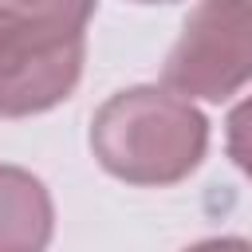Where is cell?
I'll use <instances>...</instances> for the list:
<instances>
[{
    "instance_id": "obj_1",
    "label": "cell",
    "mask_w": 252,
    "mask_h": 252,
    "mask_svg": "<svg viewBox=\"0 0 252 252\" xmlns=\"http://www.w3.org/2000/svg\"><path fill=\"white\" fill-rule=\"evenodd\" d=\"M205 146V114L165 87L118 91L91 122V150L98 165L126 185H173L201 165Z\"/></svg>"
},
{
    "instance_id": "obj_2",
    "label": "cell",
    "mask_w": 252,
    "mask_h": 252,
    "mask_svg": "<svg viewBox=\"0 0 252 252\" xmlns=\"http://www.w3.org/2000/svg\"><path fill=\"white\" fill-rule=\"evenodd\" d=\"M161 83L177 98L205 102H224L252 83V0H201L161 67Z\"/></svg>"
},
{
    "instance_id": "obj_3",
    "label": "cell",
    "mask_w": 252,
    "mask_h": 252,
    "mask_svg": "<svg viewBox=\"0 0 252 252\" xmlns=\"http://www.w3.org/2000/svg\"><path fill=\"white\" fill-rule=\"evenodd\" d=\"M83 75V43L35 55H0V118H28L59 106Z\"/></svg>"
},
{
    "instance_id": "obj_4",
    "label": "cell",
    "mask_w": 252,
    "mask_h": 252,
    "mask_svg": "<svg viewBox=\"0 0 252 252\" xmlns=\"http://www.w3.org/2000/svg\"><path fill=\"white\" fill-rule=\"evenodd\" d=\"M94 0H0V55H35L83 43Z\"/></svg>"
},
{
    "instance_id": "obj_5",
    "label": "cell",
    "mask_w": 252,
    "mask_h": 252,
    "mask_svg": "<svg viewBox=\"0 0 252 252\" xmlns=\"http://www.w3.org/2000/svg\"><path fill=\"white\" fill-rule=\"evenodd\" d=\"M55 228V209L39 177L20 165H0V252H43Z\"/></svg>"
},
{
    "instance_id": "obj_6",
    "label": "cell",
    "mask_w": 252,
    "mask_h": 252,
    "mask_svg": "<svg viewBox=\"0 0 252 252\" xmlns=\"http://www.w3.org/2000/svg\"><path fill=\"white\" fill-rule=\"evenodd\" d=\"M224 142H228V158L236 161V169L244 177H252V94L244 102L232 106L228 122H224Z\"/></svg>"
},
{
    "instance_id": "obj_7",
    "label": "cell",
    "mask_w": 252,
    "mask_h": 252,
    "mask_svg": "<svg viewBox=\"0 0 252 252\" xmlns=\"http://www.w3.org/2000/svg\"><path fill=\"white\" fill-rule=\"evenodd\" d=\"M185 252H252V244L240 240V236H213V240H201Z\"/></svg>"
},
{
    "instance_id": "obj_8",
    "label": "cell",
    "mask_w": 252,
    "mask_h": 252,
    "mask_svg": "<svg viewBox=\"0 0 252 252\" xmlns=\"http://www.w3.org/2000/svg\"><path fill=\"white\" fill-rule=\"evenodd\" d=\"M138 4H169V0H138Z\"/></svg>"
}]
</instances>
